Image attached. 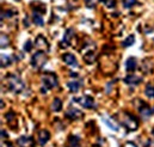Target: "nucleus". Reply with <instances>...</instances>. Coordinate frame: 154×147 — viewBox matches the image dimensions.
Returning <instances> with one entry per match:
<instances>
[{
	"instance_id": "obj_9",
	"label": "nucleus",
	"mask_w": 154,
	"mask_h": 147,
	"mask_svg": "<svg viewBox=\"0 0 154 147\" xmlns=\"http://www.w3.org/2000/svg\"><path fill=\"white\" fill-rule=\"evenodd\" d=\"M62 60H63V62L65 64H67L68 66H77L78 65V61L77 59H75V56L73 55V54H71V53H65L63 55H62Z\"/></svg>"
},
{
	"instance_id": "obj_23",
	"label": "nucleus",
	"mask_w": 154,
	"mask_h": 147,
	"mask_svg": "<svg viewBox=\"0 0 154 147\" xmlns=\"http://www.w3.org/2000/svg\"><path fill=\"white\" fill-rule=\"evenodd\" d=\"M8 38H7V36L6 35H1V48L4 49V48H6L7 45H8Z\"/></svg>"
},
{
	"instance_id": "obj_29",
	"label": "nucleus",
	"mask_w": 154,
	"mask_h": 147,
	"mask_svg": "<svg viewBox=\"0 0 154 147\" xmlns=\"http://www.w3.org/2000/svg\"><path fill=\"white\" fill-rule=\"evenodd\" d=\"M152 134L154 135V128H153V130H152Z\"/></svg>"
},
{
	"instance_id": "obj_13",
	"label": "nucleus",
	"mask_w": 154,
	"mask_h": 147,
	"mask_svg": "<svg viewBox=\"0 0 154 147\" xmlns=\"http://www.w3.org/2000/svg\"><path fill=\"white\" fill-rule=\"evenodd\" d=\"M73 36H74V30H73V29H68V30L65 33V35H63V41H62V43H60V45H68V44L71 43L72 37Z\"/></svg>"
},
{
	"instance_id": "obj_27",
	"label": "nucleus",
	"mask_w": 154,
	"mask_h": 147,
	"mask_svg": "<svg viewBox=\"0 0 154 147\" xmlns=\"http://www.w3.org/2000/svg\"><path fill=\"white\" fill-rule=\"evenodd\" d=\"M145 147H154V140H152V139L147 140L145 144Z\"/></svg>"
},
{
	"instance_id": "obj_11",
	"label": "nucleus",
	"mask_w": 154,
	"mask_h": 147,
	"mask_svg": "<svg viewBox=\"0 0 154 147\" xmlns=\"http://www.w3.org/2000/svg\"><path fill=\"white\" fill-rule=\"evenodd\" d=\"M50 139V134L48 130H41L38 133V144L41 146H44Z\"/></svg>"
},
{
	"instance_id": "obj_4",
	"label": "nucleus",
	"mask_w": 154,
	"mask_h": 147,
	"mask_svg": "<svg viewBox=\"0 0 154 147\" xmlns=\"http://www.w3.org/2000/svg\"><path fill=\"white\" fill-rule=\"evenodd\" d=\"M122 124L128 129V130H135L137 127H139V124H137V121L135 120V117H133L130 114H128V115H125L123 118H122Z\"/></svg>"
},
{
	"instance_id": "obj_1",
	"label": "nucleus",
	"mask_w": 154,
	"mask_h": 147,
	"mask_svg": "<svg viewBox=\"0 0 154 147\" xmlns=\"http://www.w3.org/2000/svg\"><path fill=\"white\" fill-rule=\"evenodd\" d=\"M6 85L10 89V91L14 92V93H22L25 90V84L24 81L17 77V75H7L6 78Z\"/></svg>"
},
{
	"instance_id": "obj_7",
	"label": "nucleus",
	"mask_w": 154,
	"mask_h": 147,
	"mask_svg": "<svg viewBox=\"0 0 154 147\" xmlns=\"http://www.w3.org/2000/svg\"><path fill=\"white\" fill-rule=\"evenodd\" d=\"M139 112H140L142 118H149L154 114V108L152 109L147 104H142L141 107H139Z\"/></svg>"
},
{
	"instance_id": "obj_15",
	"label": "nucleus",
	"mask_w": 154,
	"mask_h": 147,
	"mask_svg": "<svg viewBox=\"0 0 154 147\" xmlns=\"http://www.w3.org/2000/svg\"><path fill=\"white\" fill-rule=\"evenodd\" d=\"M68 147H79L80 145V138L78 135H69L67 140Z\"/></svg>"
},
{
	"instance_id": "obj_28",
	"label": "nucleus",
	"mask_w": 154,
	"mask_h": 147,
	"mask_svg": "<svg viewBox=\"0 0 154 147\" xmlns=\"http://www.w3.org/2000/svg\"><path fill=\"white\" fill-rule=\"evenodd\" d=\"M1 138H2V139H6V138H7V133H6L4 129L1 130Z\"/></svg>"
},
{
	"instance_id": "obj_3",
	"label": "nucleus",
	"mask_w": 154,
	"mask_h": 147,
	"mask_svg": "<svg viewBox=\"0 0 154 147\" xmlns=\"http://www.w3.org/2000/svg\"><path fill=\"white\" fill-rule=\"evenodd\" d=\"M47 62V56L43 52H36L31 58V66L36 70L42 68Z\"/></svg>"
},
{
	"instance_id": "obj_10",
	"label": "nucleus",
	"mask_w": 154,
	"mask_h": 147,
	"mask_svg": "<svg viewBox=\"0 0 154 147\" xmlns=\"http://www.w3.org/2000/svg\"><path fill=\"white\" fill-rule=\"evenodd\" d=\"M136 68H137V61H136V59L133 58V56L128 58V60L125 61V70L128 72H134Z\"/></svg>"
},
{
	"instance_id": "obj_26",
	"label": "nucleus",
	"mask_w": 154,
	"mask_h": 147,
	"mask_svg": "<svg viewBox=\"0 0 154 147\" xmlns=\"http://www.w3.org/2000/svg\"><path fill=\"white\" fill-rule=\"evenodd\" d=\"M115 0H105V5L109 7V8H112L115 7Z\"/></svg>"
},
{
	"instance_id": "obj_8",
	"label": "nucleus",
	"mask_w": 154,
	"mask_h": 147,
	"mask_svg": "<svg viewBox=\"0 0 154 147\" xmlns=\"http://www.w3.org/2000/svg\"><path fill=\"white\" fill-rule=\"evenodd\" d=\"M141 81H142V78L141 77H137V75H128V77L124 78V83L128 86H136Z\"/></svg>"
},
{
	"instance_id": "obj_21",
	"label": "nucleus",
	"mask_w": 154,
	"mask_h": 147,
	"mask_svg": "<svg viewBox=\"0 0 154 147\" xmlns=\"http://www.w3.org/2000/svg\"><path fill=\"white\" fill-rule=\"evenodd\" d=\"M145 95L149 98H154V86L153 85H147L146 89H145Z\"/></svg>"
},
{
	"instance_id": "obj_12",
	"label": "nucleus",
	"mask_w": 154,
	"mask_h": 147,
	"mask_svg": "<svg viewBox=\"0 0 154 147\" xmlns=\"http://www.w3.org/2000/svg\"><path fill=\"white\" fill-rule=\"evenodd\" d=\"M81 115H82V112L80 110H78V109H75V108H71L66 112V117L69 118V120H78V118L81 117Z\"/></svg>"
},
{
	"instance_id": "obj_20",
	"label": "nucleus",
	"mask_w": 154,
	"mask_h": 147,
	"mask_svg": "<svg viewBox=\"0 0 154 147\" xmlns=\"http://www.w3.org/2000/svg\"><path fill=\"white\" fill-rule=\"evenodd\" d=\"M134 42H135V36H134V35H129V36H128L125 39H124V41H123L122 45H123L124 48H127V47H129V45L134 44Z\"/></svg>"
},
{
	"instance_id": "obj_5",
	"label": "nucleus",
	"mask_w": 154,
	"mask_h": 147,
	"mask_svg": "<svg viewBox=\"0 0 154 147\" xmlns=\"http://www.w3.org/2000/svg\"><path fill=\"white\" fill-rule=\"evenodd\" d=\"M74 101L86 109H94L96 108V103L91 96H82L80 98H74Z\"/></svg>"
},
{
	"instance_id": "obj_22",
	"label": "nucleus",
	"mask_w": 154,
	"mask_h": 147,
	"mask_svg": "<svg viewBox=\"0 0 154 147\" xmlns=\"http://www.w3.org/2000/svg\"><path fill=\"white\" fill-rule=\"evenodd\" d=\"M136 4V0H123V6L125 8H130Z\"/></svg>"
},
{
	"instance_id": "obj_17",
	"label": "nucleus",
	"mask_w": 154,
	"mask_h": 147,
	"mask_svg": "<svg viewBox=\"0 0 154 147\" xmlns=\"http://www.w3.org/2000/svg\"><path fill=\"white\" fill-rule=\"evenodd\" d=\"M13 59L10 56V55H6V54H2L1 55V67H7L12 64Z\"/></svg>"
},
{
	"instance_id": "obj_14",
	"label": "nucleus",
	"mask_w": 154,
	"mask_h": 147,
	"mask_svg": "<svg viewBox=\"0 0 154 147\" xmlns=\"http://www.w3.org/2000/svg\"><path fill=\"white\" fill-rule=\"evenodd\" d=\"M81 85H82V81H79V80H75V81H71V83H68L67 84V86H68V89H69V91L71 92H78L80 89H81Z\"/></svg>"
},
{
	"instance_id": "obj_18",
	"label": "nucleus",
	"mask_w": 154,
	"mask_h": 147,
	"mask_svg": "<svg viewBox=\"0 0 154 147\" xmlns=\"http://www.w3.org/2000/svg\"><path fill=\"white\" fill-rule=\"evenodd\" d=\"M61 108H62V102H61V99L55 98V99L53 101V103H51V110L57 112V111L61 110Z\"/></svg>"
},
{
	"instance_id": "obj_19",
	"label": "nucleus",
	"mask_w": 154,
	"mask_h": 147,
	"mask_svg": "<svg viewBox=\"0 0 154 147\" xmlns=\"http://www.w3.org/2000/svg\"><path fill=\"white\" fill-rule=\"evenodd\" d=\"M36 45L38 48H43V47L44 48H48V42H47V39L43 36H38L37 39H36Z\"/></svg>"
},
{
	"instance_id": "obj_16",
	"label": "nucleus",
	"mask_w": 154,
	"mask_h": 147,
	"mask_svg": "<svg viewBox=\"0 0 154 147\" xmlns=\"http://www.w3.org/2000/svg\"><path fill=\"white\" fill-rule=\"evenodd\" d=\"M32 22L38 25V27H43L44 25V20H43V17H42V13H38V12H34L32 13Z\"/></svg>"
},
{
	"instance_id": "obj_24",
	"label": "nucleus",
	"mask_w": 154,
	"mask_h": 147,
	"mask_svg": "<svg viewBox=\"0 0 154 147\" xmlns=\"http://www.w3.org/2000/svg\"><path fill=\"white\" fill-rule=\"evenodd\" d=\"M32 48V42L31 41H26V43L24 44V50L25 52H30Z\"/></svg>"
},
{
	"instance_id": "obj_2",
	"label": "nucleus",
	"mask_w": 154,
	"mask_h": 147,
	"mask_svg": "<svg viewBox=\"0 0 154 147\" xmlns=\"http://www.w3.org/2000/svg\"><path fill=\"white\" fill-rule=\"evenodd\" d=\"M42 85H43L42 92H45L47 90L55 89L57 86V79L54 74H44L42 77Z\"/></svg>"
},
{
	"instance_id": "obj_6",
	"label": "nucleus",
	"mask_w": 154,
	"mask_h": 147,
	"mask_svg": "<svg viewBox=\"0 0 154 147\" xmlns=\"http://www.w3.org/2000/svg\"><path fill=\"white\" fill-rule=\"evenodd\" d=\"M17 145L19 147H35V140L31 136H20L17 140Z\"/></svg>"
},
{
	"instance_id": "obj_25",
	"label": "nucleus",
	"mask_w": 154,
	"mask_h": 147,
	"mask_svg": "<svg viewBox=\"0 0 154 147\" xmlns=\"http://www.w3.org/2000/svg\"><path fill=\"white\" fill-rule=\"evenodd\" d=\"M14 118V112H8L7 115H6V120H7V122L8 123H12V120Z\"/></svg>"
}]
</instances>
